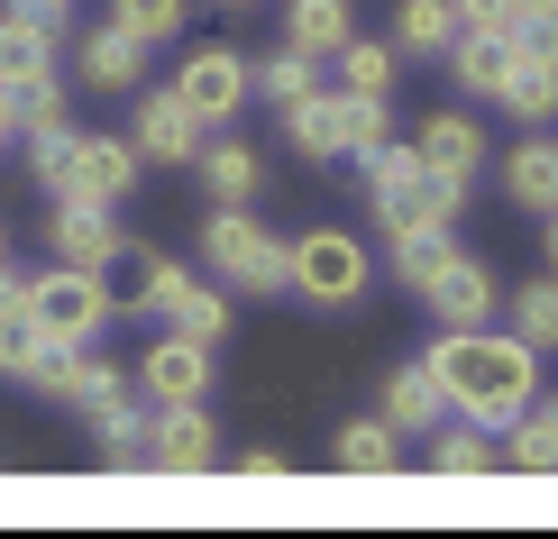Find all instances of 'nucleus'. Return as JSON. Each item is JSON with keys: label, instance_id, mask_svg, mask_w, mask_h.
Instances as JSON below:
<instances>
[{"label": "nucleus", "instance_id": "f257e3e1", "mask_svg": "<svg viewBox=\"0 0 558 539\" xmlns=\"http://www.w3.org/2000/svg\"><path fill=\"white\" fill-rule=\"evenodd\" d=\"M422 357L439 366V384H449V412L458 420H485V430H504L513 412L541 403V347L513 339V330H439Z\"/></svg>", "mask_w": 558, "mask_h": 539}, {"label": "nucleus", "instance_id": "f03ea898", "mask_svg": "<svg viewBox=\"0 0 558 539\" xmlns=\"http://www.w3.org/2000/svg\"><path fill=\"white\" fill-rule=\"evenodd\" d=\"M284 120V147L302 166H357V156H376L393 137V101H366V91H302V101L275 110Z\"/></svg>", "mask_w": 558, "mask_h": 539}, {"label": "nucleus", "instance_id": "7ed1b4c3", "mask_svg": "<svg viewBox=\"0 0 558 539\" xmlns=\"http://www.w3.org/2000/svg\"><path fill=\"white\" fill-rule=\"evenodd\" d=\"M357 174H366V201H376L385 238H393V229H458V210H468V183L430 174L422 147H393V137L376 156H357Z\"/></svg>", "mask_w": 558, "mask_h": 539}, {"label": "nucleus", "instance_id": "20e7f679", "mask_svg": "<svg viewBox=\"0 0 558 539\" xmlns=\"http://www.w3.org/2000/svg\"><path fill=\"white\" fill-rule=\"evenodd\" d=\"M202 266H211V284H229V293H284L293 284V238H275L247 201H211V220H202Z\"/></svg>", "mask_w": 558, "mask_h": 539}, {"label": "nucleus", "instance_id": "39448f33", "mask_svg": "<svg viewBox=\"0 0 558 539\" xmlns=\"http://www.w3.org/2000/svg\"><path fill=\"white\" fill-rule=\"evenodd\" d=\"M376 284V256H366L357 229H302L293 238V302H312V311H348V302H366Z\"/></svg>", "mask_w": 558, "mask_h": 539}, {"label": "nucleus", "instance_id": "423d86ee", "mask_svg": "<svg viewBox=\"0 0 558 539\" xmlns=\"http://www.w3.org/2000/svg\"><path fill=\"white\" fill-rule=\"evenodd\" d=\"M28 320L46 339H64V347H101V330L120 311H110V284L92 266H64V256H56L46 274H28Z\"/></svg>", "mask_w": 558, "mask_h": 539}, {"label": "nucleus", "instance_id": "0eeeda50", "mask_svg": "<svg viewBox=\"0 0 558 539\" xmlns=\"http://www.w3.org/2000/svg\"><path fill=\"white\" fill-rule=\"evenodd\" d=\"M174 101L193 110L202 128H239V110L257 101V56H239V46H193L174 74Z\"/></svg>", "mask_w": 558, "mask_h": 539}, {"label": "nucleus", "instance_id": "6e6552de", "mask_svg": "<svg viewBox=\"0 0 558 539\" xmlns=\"http://www.w3.org/2000/svg\"><path fill=\"white\" fill-rule=\"evenodd\" d=\"M129 375H137V403H211V347H202V339H183V330H166V320H156V339L147 347H137V357H129Z\"/></svg>", "mask_w": 558, "mask_h": 539}, {"label": "nucleus", "instance_id": "1a4fd4ad", "mask_svg": "<svg viewBox=\"0 0 558 539\" xmlns=\"http://www.w3.org/2000/svg\"><path fill=\"white\" fill-rule=\"evenodd\" d=\"M156 320L183 339H202V347H220L229 339V320H239V302H229V284H211V274H193V266H156Z\"/></svg>", "mask_w": 558, "mask_h": 539}, {"label": "nucleus", "instance_id": "9d476101", "mask_svg": "<svg viewBox=\"0 0 558 539\" xmlns=\"http://www.w3.org/2000/svg\"><path fill=\"white\" fill-rule=\"evenodd\" d=\"M229 449H220V420L202 403H156V430H147V476H211Z\"/></svg>", "mask_w": 558, "mask_h": 539}, {"label": "nucleus", "instance_id": "9b49d317", "mask_svg": "<svg viewBox=\"0 0 558 539\" xmlns=\"http://www.w3.org/2000/svg\"><path fill=\"white\" fill-rule=\"evenodd\" d=\"M137 174H147V156H137L129 137L74 128V183H64V201H110V210H120V201L137 193Z\"/></svg>", "mask_w": 558, "mask_h": 539}, {"label": "nucleus", "instance_id": "f8f14e48", "mask_svg": "<svg viewBox=\"0 0 558 539\" xmlns=\"http://www.w3.org/2000/svg\"><path fill=\"white\" fill-rule=\"evenodd\" d=\"M28 74H64V19H37V10H0V91H19Z\"/></svg>", "mask_w": 558, "mask_h": 539}, {"label": "nucleus", "instance_id": "ddd939ff", "mask_svg": "<svg viewBox=\"0 0 558 539\" xmlns=\"http://www.w3.org/2000/svg\"><path fill=\"white\" fill-rule=\"evenodd\" d=\"M422 302H430V320H439V330H485V320L504 311V293H495V274H485V266H476L468 247H458L449 266L430 274V293H422Z\"/></svg>", "mask_w": 558, "mask_h": 539}, {"label": "nucleus", "instance_id": "4468645a", "mask_svg": "<svg viewBox=\"0 0 558 539\" xmlns=\"http://www.w3.org/2000/svg\"><path fill=\"white\" fill-rule=\"evenodd\" d=\"M202 137H211V128H202L193 110L174 101V83H166V91H147V101H137V120H129V147L147 156V166H193Z\"/></svg>", "mask_w": 558, "mask_h": 539}, {"label": "nucleus", "instance_id": "2eb2a0df", "mask_svg": "<svg viewBox=\"0 0 558 539\" xmlns=\"http://www.w3.org/2000/svg\"><path fill=\"white\" fill-rule=\"evenodd\" d=\"M376 412H385V420H393L403 439H430L439 420H449V384H439V366H430V357H403V366L385 375Z\"/></svg>", "mask_w": 558, "mask_h": 539}, {"label": "nucleus", "instance_id": "dca6fc26", "mask_svg": "<svg viewBox=\"0 0 558 539\" xmlns=\"http://www.w3.org/2000/svg\"><path fill=\"white\" fill-rule=\"evenodd\" d=\"M83 449H92V466H110V476H147V430H156V412L137 403V393H120L110 412H83Z\"/></svg>", "mask_w": 558, "mask_h": 539}, {"label": "nucleus", "instance_id": "f3484780", "mask_svg": "<svg viewBox=\"0 0 558 539\" xmlns=\"http://www.w3.org/2000/svg\"><path fill=\"white\" fill-rule=\"evenodd\" d=\"M147 56H156V46H137L120 19H101V28H83V37H74V83H92V91H137Z\"/></svg>", "mask_w": 558, "mask_h": 539}, {"label": "nucleus", "instance_id": "a211bd4d", "mask_svg": "<svg viewBox=\"0 0 558 539\" xmlns=\"http://www.w3.org/2000/svg\"><path fill=\"white\" fill-rule=\"evenodd\" d=\"M120 238H129V229L110 220V201H56V210H46V247H56L64 266H92V274H101V256L120 247Z\"/></svg>", "mask_w": 558, "mask_h": 539}, {"label": "nucleus", "instance_id": "6ab92c4d", "mask_svg": "<svg viewBox=\"0 0 558 539\" xmlns=\"http://www.w3.org/2000/svg\"><path fill=\"white\" fill-rule=\"evenodd\" d=\"M504 201L549 220L558 210V137L549 128H522V147H504Z\"/></svg>", "mask_w": 558, "mask_h": 539}, {"label": "nucleus", "instance_id": "aec40b11", "mask_svg": "<svg viewBox=\"0 0 558 539\" xmlns=\"http://www.w3.org/2000/svg\"><path fill=\"white\" fill-rule=\"evenodd\" d=\"M193 174H202V193H211V201H257V193H266V156L247 147L239 128H211V137H202Z\"/></svg>", "mask_w": 558, "mask_h": 539}, {"label": "nucleus", "instance_id": "412c9836", "mask_svg": "<svg viewBox=\"0 0 558 539\" xmlns=\"http://www.w3.org/2000/svg\"><path fill=\"white\" fill-rule=\"evenodd\" d=\"M412 147H422L430 174H458V183H476V166H485V128L468 110H430V120L412 128Z\"/></svg>", "mask_w": 558, "mask_h": 539}, {"label": "nucleus", "instance_id": "4be33fe9", "mask_svg": "<svg viewBox=\"0 0 558 539\" xmlns=\"http://www.w3.org/2000/svg\"><path fill=\"white\" fill-rule=\"evenodd\" d=\"M156 266H166V256H156L147 238H120L101 256V284H110V311L120 320H156Z\"/></svg>", "mask_w": 558, "mask_h": 539}, {"label": "nucleus", "instance_id": "5701e85b", "mask_svg": "<svg viewBox=\"0 0 558 539\" xmlns=\"http://www.w3.org/2000/svg\"><path fill=\"white\" fill-rule=\"evenodd\" d=\"M330 466H339V476H393V466H403V430H393L385 412H357L330 439Z\"/></svg>", "mask_w": 558, "mask_h": 539}, {"label": "nucleus", "instance_id": "b1692460", "mask_svg": "<svg viewBox=\"0 0 558 539\" xmlns=\"http://www.w3.org/2000/svg\"><path fill=\"white\" fill-rule=\"evenodd\" d=\"M495 466H504V439L495 430H485V420H439V430H430V476H495Z\"/></svg>", "mask_w": 558, "mask_h": 539}, {"label": "nucleus", "instance_id": "393cba45", "mask_svg": "<svg viewBox=\"0 0 558 539\" xmlns=\"http://www.w3.org/2000/svg\"><path fill=\"white\" fill-rule=\"evenodd\" d=\"M458 74V91H468V101H495L504 91V74H513V37H485V28H458V46L449 56H439Z\"/></svg>", "mask_w": 558, "mask_h": 539}, {"label": "nucleus", "instance_id": "a878e982", "mask_svg": "<svg viewBox=\"0 0 558 539\" xmlns=\"http://www.w3.org/2000/svg\"><path fill=\"white\" fill-rule=\"evenodd\" d=\"M449 256H458V229H393L385 238V274L403 293H430V274L449 266Z\"/></svg>", "mask_w": 558, "mask_h": 539}, {"label": "nucleus", "instance_id": "bb28decb", "mask_svg": "<svg viewBox=\"0 0 558 539\" xmlns=\"http://www.w3.org/2000/svg\"><path fill=\"white\" fill-rule=\"evenodd\" d=\"M357 37V19H348V0H284V46H302L312 64H330L339 46Z\"/></svg>", "mask_w": 558, "mask_h": 539}, {"label": "nucleus", "instance_id": "cd10ccee", "mask_svg": "<svg viewBox=\"0 0 558 539\" xmlns=\"http://www.w3.org/2000/svg\"><path fill=\"white\" fill-rule=\"evenodd\" d=\"M504 466H522V476H558V403H531L504 420Z\"/></svg>", "mask_w": 558, "mask_h": 539}, {"label": "nucleus", "instance_id": "c85d7f7f", "mask_svg": "<svg viewBox=\"0 0 558 539\" xmlns=\"http://www.w3.org/2000/svg\"><path fill=\"white\" fill-rule=\"evenodd\" d=\"M46 347H56V339L28 320V274H19V284L0 293V375H10V384H28V366L46 357Z\"/></svg>", "mask_w": 558, "mask_h": 539}, {"label": "nucleus", "instance_id": "c756f323", "mask_svg": "<svg viewBox=\"0 0 558 539\" xmlns=\"http://www.w3.org/2000/svg\"><path fill=\"white\" fill-rule=\"evenodd\" d=\"M504 330L531 339L541 357H558V274H531V284L504 293Z\"/></svg>", "mask_w": 558, "mask_h": 539}, {"label": "nucleus", "instance_id": "7c9ffc66", "mask_svg": "<svg viewBox=\"0 0 558 539\" xmlns=\"http://www.w3.org/2000/svg\"><path fill=\"white\" fill-rule=\"evenodd\" d=\"M330 64H339V91H366V101H393V83H403V46H376V37H348Z\"/></svg>", "mask_w": 558, "mask_h": 539}, {"label": "nucleus", "instance_id": "2f4dec72", "mask_svg": "<svg viewBox=\"0 0 558 539\" xmlns=\"http://www.w3.org/2000/svg\"><path fill=\"white\" fill-rule=\"evenodd\" d=\"M393 46L422 56V64H439L458 46V0H403V10H393Z\"/></svg>", "mask_w": 558, "mask_h": 539}, {"label": "nucleus", "instance_id": "473e14b6", "mask_svg": "<svg viewBox=\"0 0 558 539\" xmlns=\"http://www.w3.org/2000/svg\"><path fill=\"white\" fill-rule=\"evenodd\" d=\"M10 120H19V137L64 128V120H74V74H28V83L10 91Z\"/></svg>", "mask_w": 558, "mask_h": 539}, {"label": "nucleus", "instance_id": "72a5a7b5", "mask_svg": "<svg viewBox=\"0 0 558 539\" xmlns=\"http://www.w3.org/2000/svg\"><path fill=\"white\" fill-rule=\"evenodd\" d=\"M495 101L513 110L522 128H549V120H558V74H549V64H513V74H504V91H495Z\"/></svg>", "mask_w": 558, "mask_h": 539}, {"label": "nucleus", "instance_id": "f704fd0d", "mask_svg": "<svg viewBox=\"0 0 558 539\" xmlns=\"http://www.w3.org/2000/svg\"><path fill=\"white\" fill-rule=\"evenodd\" d=\"M302 91H320V64L302 56V46H275V56H257V101H266V110L302 101Z\"/></svg>", "mask_w": 558, "mask_h": 539}, {"label": "nucleus", "instance_id": "c9c22d12", "mask_svg": "<svg viewBox=\"0 0 558 539\" xmlns=\"http://www.w3.org/2000/svg\"><path fill=\"white\" fill-rule=\"evenodd\" d=\"M120 393H137V375L110 366L101 347H83V366H74V384H64V403H74V412H110Z\"/></svg>", "mask_w": 558, "mask_h": 539}, {"label": "nucleus", "instance_id": "e433bc0d", "mask_svg": "<svg viewBox=\"0 0 558 539\" xmlns=\"http://www.w3.org/2000/svg\"><path fill=\"white\" fill-rule=\"evenodd\" d=\"M110 19H120L137 46H174L183 19H193V0H110Z\"/></svg>", "mask_w": 558, "mask_h": 539}, {"label": "nucleus", "instance_id": "4c0bfd02", "mask_svg": "<svg viewBox=\"0 0 558 539\" xmlns=\"http://www.w3.org/2000/svg\"><path fill=\"white\" fill-rule=\"evenodd\" d=\"M28 183H37L46 201H64V183H74V120L46 128V137H28Z\"/></svg>", "mask_w": 558, "mask_h": 539}, {"label": "nucleus", "instance_id": "58836bf2", "mask_svg": "<svg viewBox=\"0 0 558 539\" xmlns=\"http://www.w3.org/2000/svg\"><path fill=\"white\" fill-rule=\"evenodd\" d=\"M513 64H549L558 74V0H531L513 19Z\"/></svg>", "mask_w": 558, "mask_h": 539}, {"label": "nucleus", "instance_id": "ea45409f", "mask_svg": "<svg viewBox=\"0 0 558 539\" xmlns=\"http://www.w3.org/2000/svg\"><path fill=\"white\" fill-rule=\"evenodd\" d=\"M531 0H458V28H485V37H513V19Z\"/></svg>", "mask_w": 558, "mask_h": 539}, {"label": "nucleus", "instance_id": "a19ab883", "mask_svg": "<svg viewBox=\"0 0 558 539\" xmlns=\"http://www.w3.org/2000/svg\"><path fill=\"white\" fill-rule=\"evenodd\" d=\"M220 466H239V476H257V485H275V476H284V449H239V457H220Z\"/></svg>", "mask_w": 558, "mask_h": 539}, {"label": "nucleus", "instance_id": "79ce46f5", "mask_svg": "<svg viewBox=\"0 0 558 539\" xmlns=\"http://www.w3.org/2000/svg\"><path fill=\"white\" fill-rule=\"evenodd\" d=\"M19 147V120H10V91H0V156Z\"/></svg>", "mask_w": 558, "mask_h": 539}, {"label": "nucleus", "instance_id": "37998d69", "mask_svg": "<svg viewBox=\"0 0 558 539\" xmlns=\"http://www.w3.org/2000/svg\"><path fill=\"white\" fill-rule=\"evenodd\" d=\"M541 247H549V274H558V210H549V220H541Z\"/></svg>", "mask_w": 558, "mask_h": 539}, {"label": "nucleus", "instance_id": "c03bdc74", "mask_svg": "<svg viewBox=\"0 0 558 539\" xmlns=\"http://www.w3.org/2000/svg\"><path fill=\"white\" fill-rule=\"evenodd\" d=\"M19 10H37V19H64V10H74V0H19Z\"/></svg>", "mask_w": 558, "mask_h": 539}, {"label": "nucleus", "instance_id": "a18cd8bd", "mask_svg": "<svg viewBox=\"0 0 558 539\" xmlns=\"http://www.w3.org/2000/svg\"><path fill=\"white\" fill-rule=\"evenodd\" d=\"M211 10H229V19H247V10H257V0H211Z\"/></svg>", "mask_w": 558, "mask_h": 539}, {"label": "nucleus", "instance_id": "49530a36", "mask_svg": "<svg viewBox=\"0 0 558 539\" xmlns=\"http://www.w3.org/2000/svg\"><path fill=\"white\" fill-rule=\"evenodd\" d=\"M0 266H10V229H0Z\"/></svg>", "mask_w": 558, "mask_h": 539}]
</instances>
